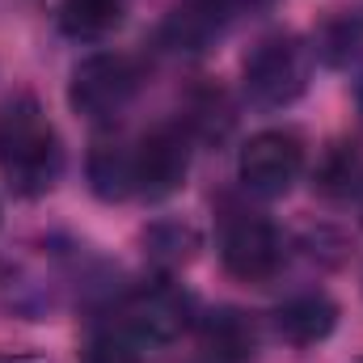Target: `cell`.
<instances>
[{
  "mask_svg": "<svg viewBox=\"0 0 363 363\" xmlns=\"http://www.w3.org/2000/svg\"><path fill=\"white\" fill-rule=\"evenodd\" d=\"M359 106H363V85H359Z\"/></svg>",
  "mask_w": 363,
  "mask_h": 363,
  "instance_id": "9a60e30c",
  "label": "cell"
},
{
  "mask_svg": "<svg viewBox=\"0 0 363 363\" xmlns=\"http://www.w3.org/2000/svg\"><path fill=\"white\" fill-rule=\"evenodd\" d=\"M89 182L101 199H127L135 194V161L123 144H97L89 157Z\"/></svg>",
  "mask_w": 363,
  "mask_h": 363,
  "instance_id": "8fae6325",
  "label": "cell"
},
{
  "mask_svg": "<svg viewBox=\"0 0 363 363\" xmlns=\"http://www.w3.org/2000/svg\"><path fill=\"white\" fill-rule=\"evenodd\" d=\"M140 89V64L131 55H93L72 77V106L89 118H110Z\"/></svg>",
  "mask_w": 363,
  "mask_h": 363,
  "instance_id": "277c9868",
  "label": "cell"
},
{
  "mask_svg": "<svg viewBox=\"0 0 363 363\" xmlns=\"http://www.w3.org/2000/svg\"><path fill=\"white\" fill-rule=\"evenodd\" d=\"M220 262H224V271L233 274V279H241V283H267L283 267V241H279V233L267 220L237 216V220L224 224Z\"/></svg>",
  "mask_w": 363,
  "mask_h": 363,
  "instance_id": "3957f363",
  "label": "cell"
},
{
  "mask_svg": "<svg viewBox=\"0 0 363 363\" xmlns=\"http://www.w3.org/2000/svg\"><path fill=\"white\" fill-rule=\"evenodd\" d=\"M127 13V0H64L60 26L72 38H101L110 34Z\"/></svg>",
  "mask_w": 363,
  "mask_h": 363,
  "instance_id": "7c38bea8",
  "label": "cell"
},
{
  "mask_svg": "<svg viewBox=\"0 0 363 363\" xmlns=\"http://www.w3.org/2000/svg\"><path fill=\"white\" fill-rule=\"evenodd\" d=\"M363 182V157L355 144H334L317 169V186L325 194H351Z\"/></svg>",
  "mask_w": 363,
  "mask_h": 363,
  "instance_id": "4fadbf2b",
  "label": "cell"
},
{
  "mask_svg": "<svg viewBox=\"0 0 363 363\" xmlns=\"http://www.w3.org/2000/svg\"><path fill=\"white\" fill-rule=\"evenodd\" d=\"M131 161H135V190L140 194H148V199L174 194L182 186V178H186V165H190L186 131L182 127H157V131H148L131 148Z\"/></svg>",
  "mask_w": 363,
  "mask_h": 363,
  "instance_id": "52a82bcc",
  "label": "cell"
},
{
  "mask_svg": "<svg viewBox=\"0 0 363 363\" xmlns=\"http://www.w3.org/2000/svg\"><path fill=\"white\" fill-rule=\"evenodd\" d=\"M304 169V144L296 131H258L241 148V182L254 194H283Z\"/></svg>",
  "mask_w": 363,
  "mask_h": 363,
  "instance_id": "5b68a950",
  "label": "cell"
},
{
  "mask_svg": "<svg viewBox=\"0 0 363 363\" xmlns=\"http://www.w3.org/2000/svg\"><path fill=\"white\" fill-rule=\"evenodd\" d=\"M89 363H140V359H135V351H127L118 338H101V342H93Z\"/></svg>",
  "mask_w": 363,
  "mask_h": 363,
  "instance_id": "5bb4252c",
  "label": "cell"
},
{
  "mask_svg": "<svg viewBox=\"0 0 363 363\" xmlns=\"http://www.w3.org/2000/svg\"><path fill=\"white\" fill-rule=\"evenodd\" d=\"M123 325L148 342H174L190 325V296L174 283H144L123 300Z\"/></svg>",
  "mask_w": 363,
  "mask_h": 363,
  "instance_id": "8992f818",
  "label": "cell"
},
{
  "mask_svg": "<svg viewBox=\"0 0 363 363\" xmlns=\"http://www.w3.org/2000/svg\"><path fill=\"white\" fill-rule=\"evenodd\" d=\"M0 169L21 194H43L60 178V140L34 101H13L0 114Z\"/></svg>",
  "mask_w": 363,
  "mask_h": 363,
  "instance_id": "6da1fadb",
  "label": "cell"
},
{
  "mask_svg": "<svg viewBox=\"0 0 363 363\" xmlns=\"http://www.w3.org/2000/svg\"><path fill=\"white\" fill-rule=\"evenodd\" d=\"M254 325L237 308H220L203 321V351L211 363H250L254 359Z\"/></svg>",
  "mask_w": 363,
  "mask_h": 363,
  "instance_id": "ba28073f",
  "label": "cell"
},
{
  "mask_svg": "<svg viewBox=\"0 0 363 363\" xmlns=\"http://www.w3.org/2000/svg\"><path fill=\"white\" fill-rule=\"evenodd\" d=\"M308 85V51L291 34H274L245 60V93L258 106H287Z\"/></svg>",
  "mask_w": 363,
  "mask_h": 363,
  "instance_id": "7a4b0ae2",
  "label": "cell"
},
{
  "mask_svg": "<svg viewBox=\"0 0 363 363\" xmlns=\"http://www.w3.org/2000/svg\"><path fill=\"white\" fill-rule=\"evenodd\" d=\"M334 321H338V308H334L325 296H296V300H287V304L274 313V330H279L287 342H296V347L321 342V338L334 330Z\"/></svg>",
  "mask_w": 363,
  "mask_h": 363,
  "instance_id": "9c48e42d",
  "label": "cell"
},
{
  "mask_svg": "<svg viewBox=\"0 0 363 363\" xmlns=\"http://www.w3.org/2000/svg\"><path fill=\"white\" fill-rule=\"evenodd\" d=\"M233 13H237L233 0H186L169 17V38L178 47H186V51H199L207 38H216L224 30V21Z\"/></svg>",
  "mask_w": 363,
  "mask_h": 363,
  "instance_id": "30bf717a",
  "label": "cell"
}]
</instances>
